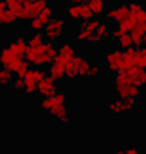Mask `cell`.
Segmentation results:
<instances>
[{
  "label": "cell",
  "mask_w": 146,
  "mask_h": 154,
  "mask_svg": "<svg viewBox=\"0 0 146 154\" xmlns=\"http://www.w3.org/2000/svg\"><path fill=\"white\" fill-rule=\"evenodd\" d=\"M47 76H51V78L56 80V82H61V80L65 78V65L60 63V62H56V60H52V62L49 63Z\"/></svg>",
  "instance_id": "17"
},
{
  "label": "cell",
  "mask_w": 146,
  "mask_h": 154,
  "mask_svg": "<svg viewBox=\"0 0 146 154\" xmlns=\"http://www.w3.org/2000/svg\"><path fill=\"white\" fill-rule=\"evenodd\" d=\"M36 93L42 96V98H47V96H52L58 93V82L52 80L51 76H43V78L36 84Z\"/></svg>",
  "instance_id": "9"
},
{
  "label": "cell",
  "mask_w": 146,
  "mask_h": 154,
  "mask_svg": "<svg viewBox=\"0 0 146 154\" xmlns=\"http://www.w3.org/2000/svg\"><path fill=\"white\" fill-rule=\"evenodd\" d=\"M13 82V72L6 67H0V87H9Z\"/></svg>",
  "instance_id": "23"
},
{
  "label": "cell",
  "mask_w": 146,
  "mask_h": 154,
  "mask_svg": "<svg viewBox=\"0 0 146 154\" xmlns=\"http://www.w3.org/2000/svg\"><path fill=\"white\" fill-rule=\"evenodd\" d=\"M135 100H137V98H128V100L117 98V100H112V102H108L107 111H108V114H110L112 118H121L123 114L130 112V111L135 107Z\"/></svg>",
  "instance_id": "5"
},
{
  "label": "cell",
  "mask_w": 146,
  "mask_h": 154,
  "mask_svg": "<svg viewBox=\"0 0 146 154\" xmlns=\"http://www.w3.org/2000/svg\"><path fill=\"white\" fill-rule=\"evenodd\" d=\"M43 31H56V33H63V31H65V18H63V17H52V18L45 24Z\"/></svg>",
  "instance_id": "18"
},
{
  "label": "cell",
  "mask_w": 146,
  "mask_h": 154,
  "mask_svg": "<svg viewBox=\"0 0 146 154\" xmlns=\"http://www.w3.org/2000/svg\"><path fill=\"white\" fill-rule=\"evenodd\" d=\"M67 2H70V4H81V2H85V0H67Z\"/></svg>",
  "instance_id": "34"
},
{
  "label": "cell",
  "mask_w": 146,
  "mask_h": 154,
  "mask_svg": "<svg viewBox=\"0 0 146 154\" xmlns=\"http://www.w3.org/2000/svg\"><path fill=\"white\" fill-rule=\"evenodd\" d=\"M94 33H98L103 40H107V38H110L112 36V29H110V26L108 24H103V22H99V26L96 27V31Z\"/></svg>",
  "instance_id": "26"
},
{
  "label": "cell",
  "mask_w": 146,
  "mask_h": 154,
  "mask_svg": "<svg viewBox=\"0 0 146 154\" xmlns=\"http://www.w3.org/2000/svg\"><path fill=\"white\" fill-rule=\"evenodd\" d=\"M47 72L42 67H29L24 74V93L25 94H34L36 93V84L43 78Z\"/></svg>",
  "instance_id": "4"
},
{
  "label": "cell",
  "mask_w": 146,
  "mask_h": 154,
  "mask_svg": "<svg viewBox=\"0 0 146 154\" xmlns=\"http://www.w3.org/2000/svg\"><path fill=\"white\" fill-rule=\"evenodd\" d=\"M124 152L126 154H141V150H139V147L137 145H124Z\"/></svg>",
  "instance_id": "32"
},
{
  "label": "cell",
  "mask_w": 146,
  "mask_h": 154,
  "mask_svg": "<svg viewBox=\"0 0 146 154\" xmlns=\"http://www.w3.org/2000/svg\"><path fill=\"white\" fill-rule=\"evenodd\" d=\"M115 93H117V98H121V100L137 98L139 93H141V87H137V85H128V84H121V85H115Z\"/></svg>",
  "instance_id": "15"
},
{
  "label": "cell",
  "mask_w": 146,
  "mask_h": 154,
  "mask_svg": "<svg viewBox=\"0 0 146 154\" xmlns=\"http://www.w3.org/2000/svg\"><path fill=\"white\" fill-rule=\"evenodd\" d=\"M117 45H119V49H121V51H124V49L132 47V38H130V33L121 35V36L117 38Z\"/></svg>",
  "instance_id": "28"
},
{
  "label": "cell",
  "mask_w": 146,
  "mask_h": 154,
  "mask_svg": "<svg viewBox=\"0 0 146 154\" xmlns=\"http://www.w3.org/2000/svg\"><path fill=\"white\" fill-rule=\"evenodd\" d=\"M78 54V51H76V47H74V44H70V42H63L60 47H58V53H56V56H54V60L56 62H60V63H67L70 58H74Z\"/></svg>",
  "instance_id": "11"
},
{
  "label": "cell",
  "mask_w": 146,
  "mask_h": 154,
  "mask_svg": "<svg viewBox=\"0 0 146 154\" xmlns=\"http://www.w3.org/2000/svg\"><path fill=\"white\" fill-rule=\"evenodd\" d=\"M81 58H83L81 54H76L74 58H70V60L65 63V78H69V80H78Z\"/></svg>",
  "instance_id": "14"
},
{
  "label": "cell",
  "mask_w": 146,
  "mask_h": 154,
  "mask_svg": "<svg viewBox=\"0 0 146 154\" xmlns=\"http://www.w3.org/2000/svg\"><path fill=\"white\" fill-rule=\"evenodd\" d=\"M137 65L146 69V45L144 47H137Z\"/></svg>",
  "instance_id": "29"
},
{
  "label": "cell",
  "mask_w": 146,
  "mask_h": 154,
  "mask_svg": "<svg viewBox=\"0 0 146 154\" xmlns=\"http://www.w3.org/2000/svg\"><path fill=\"white\" fill-rule=\"evenodd\" d=\"M18 18L9 11V9H4V11H0V27H11Z\"/></svg>",
  "instance_id": "21"
},
{
  "label": "cell",
  "mask_w": 146,
  "mask_h": 154,
  "mask_svg": "<svg viewBox=\"0 0 146 154\" xmlns=\"http://www.w3.org/2000/svg\"><path fill=\"white\" fill-rule=\"evenodd\" d=\"M52 17H54V9H52V6L47 4L33 20H29V22H31V31H33V33H42L43 27H45V24H47Z\"/></svg>",
  "instance_id": "7"
},
{
  "label": "cell",
  "mask_w": 146,
  "mask_h": 154,
  "mask_svg": "<svg viewBox=\"0 0 146 154\" xmlns=\"http://www.w3.org/2000/svg\"><path fill=\"white\" fill-rule=\"evenodd\" d=\"M56 53H58L56 44L45 40L38 47H27V51H25L24 56H25V60H27L29 65H33V67H43V65H49L54 60Z\"/></svg>",
  "instance_id": "2"
},
{
  "label": "cell",
  "mask_w": 146,
  "mask_h": 154,
  "mask_svg": "<svg viewBox=\"0 0 146 154\" xmlns=\"http://www.w3.org/2000/svg\"><path fill=\"white\" fill-rule=\"evenodd\" d=\"M40 107H42V111H45L47 114H51L52 118H56V122L61 123V125H69L70 120H72L70 112L67 109V96L61 91H58L52 96L42 98L40 100Z\"/></svg>",
  "instance_id": "1"
},
{
  "label": "cell",
  "mask_w": 146,
  "mask_h": 154,
  "mask_svg": "<svg viewBox=\"0 0 146 154\" xmlns=\"http://www.w3.org/2000/svg\"><path fill=\"white\" fill-rule=\"evenodd\" d=\"M45 42V36L43 33H33L29 38H27V47H38Z\"/></svg>",
  "instance_id": "25"
},
{
  "label": "cell",
  "mask_w": 146,
  "mask_h": 154,
  "mask_svg": "<svg viewBox=\"0 0 146 154\" xmlns=\"http://www.w3.org/2000/svg\"><path fill=\"white\" fill-rule=\"evenodd\" d=\"M115 154H126V152H124V145H119V149L115 150Z\"/></svg>",
  "instance_id": "33"
},
{
  "label": "cell",
  "mask_w": 146,
  "mask_h": 154,
  "mask_svg": "<svg viewBox=\"0 0 146 154\" xmlns=\"http://www.w3.org/2000/svg\"><path fill=\"white\" fill-rule=\"evenodd\" d=\"M137 65V47H128L123 51V67Z\"/></svg>",
  "instance_id": "19"
},
{
  "label": "cell",
  "mask_w": 146,
  "mask_h": 154,
  "mask_svg": "<svg viewBox=\"0 0 146 154\" xmlns=\"http://www.w3.org/2000/svg\"><path fill=\"white\" fill-rule=\"evenodd\" d=\"M13 58H16V54H13V51H11L7 45L0 49V67H6Z\"/></svg>",
  "instance_id": "22"
},
{
  "label": "cell",
  "mask_w": 146,
  "mask_h": 154,
  "mask_svg": "<svg viewBox=\"0 0 146 154\" xmlns=\"http://www.w3.org/2000/svg\"><path fill=\"white\" fill-rule=\"evenodd\" d=\"M22 2H24V4H25V2H34V0H22Z\"/></svg>",
  "instance_id": "35"
},
{
  "label": "cell",
  "mask_w": 146,
  "mask_h": 154,
  "mask_svg": "<svg viewBox=\"0 0 146 154\" xmlns=\"http://www.w3.org/2000/svg\"><path fill=\"white\" fill-rule=\"evenodd\" d=\"M105 60H107V67L110 72H117L119 69H123V51L121 49H108Z\"/></svg>",
  "instance_id": "10"
},
{
  "label": "cell",
  "mask_w": 146,
  "mask_h": 154,
  "mask_svg": "<svg viewBox=\"0 0 146 154\" xmlns=\"http://www.w3.org/2000/svg\"><path fill=\"white\" fill-rule=\"evenodd\" d=\"M49 2L47 0H34V2H25L24 8H22V13L18 15V20H33Z\"/></svg>",
  "instance_id": "8"
},
{
  "label": "cell",
  "mask_w": 146,
  "mask_h": 154,
  "mask_svg": "<svg viewBox=\"0 0 146 154\" xmlns=\"http://www.w3.org/2000/svg\"><path fill=\"white\" fill-rule=\"evenodd\" d=\"M87 6L94 17H99L107 11V0H87Z\"/></svg>",
  "instance_id": "20"
},
{
  "label": "cell",
  "mask_w": 146,
  "mask_h": 154,
  "mask_svg": "<svg viewBox=\"0 0 146 154\" xmlns=\"http://www.w3.org/2000/svg\"><path fill=\"white\" fill-rule=\"evenodd\" d=\"M67 18H70V20H74V22H83V20H90V18H94V15H92V11L89 9V6L87 4H70L69 8H67V15H65Z\"/></svg>",
  "instance_id": "6"
},
{
  "label": "cell",
  "mask_w": 146,
  "mask_h": 154,
  "mask_svg": "<svg viewBox=\"0 0 146 154\" xmlns=\"http://www.w3.org/2000/svg\"><path fill=\"white\" fill-rule=\"evenodd\" d=\"M6 6H7V9L18 18V15L22 13V8H24V2L22 0H6Z\"/></svg>",
  "instance_id": "24"
},
{
  "label": "cell",
  "mask_w": 146,
  "mask_h": 154,
  "mask_svg": "<svg viewBox=\"0 0 146 154\" xmlns=\"http://www.w3.org/2000/svg\"><path fill=\"white\" fill-rule=\"evenodd\" d=\"M6 69H9L16 78H24V74H25V71L29 69V63H27V60H24V56H16V58H13L7 65H6Z\"/></svg>",
  "instance_id": "12"
},
{
  "label": "cell",
  "mask_w": 146,
  "mask_h": 154,
  "mask_svg": "<svg viewBox=\"0 0 146 154\" xmlns=\"http://www.w3.org/2000/svg\"><path fill=\"white\" fill-rule=\"evenodd\" d=\"M89 67H90V62L83 56L81 58V63H80V72H78V80H87V72H89Z\"/></svg>",
  "instance_id": "27"
},
{
  "label": "cell",
  "mask_w": 146,
  "mask_h": 154,
  "mask_svg": "<svg viewBox=\"0 0 146 154\" xmlns=\"http://www.w3.org/2000/svg\"><path fill=\"white\" fill-rule=\"evenodd\" d=\"M128 4H121V6H117V8H112V9H108L107 11V18H108V22H121V20H124L126 17H128Z\"/></svg>",
  "instance_id": "16"
},
{
  "label": "cell",
  "mask_w": 146,
  "mask_h": 154,
  "mask_svg": "<svg viewBox=\"0 0 146 154\" xmlns=\"http://www.w3.org/2000/svg\"><path fill=\"white\" fill-rule=\"evenodd\" d=\"M7 47L13 51V54L24 56L25 51H27V38H25L24 35H16V36H13V38L7 42Z\"/></svg>",
  "instance_id": "13"
},
{
  "label": "cell",
  "mask_w": 146,
  "mask_h": 154,
  "mask_svg": "<svg viewBox=\"0 0 146 154\" xmlns=\"http://www.w3.org/2000/svg\"><path fill=\"white\" fill-rule=\"evenodd\" d=\"M11 84H13V91H16V93H24V80H22V78H15Z\"/></svg>",
  "instance_id": "30"
},
{
  "label": "cell",
  "mask_w": 146,
  "mask_h": 154,
  "mask_svg": "<svg viewBox=\"0 0 146 154\" xmlns=\"http://www.w3.org/2000/svg\"><path fill=\"white\" fill-rule=\"evenodd\" d=\"M121 84L137 85V87L146 85V69H142L139 65H132V67L119 69L115 72V85H121Z\"/></svg>",
  "instance_id": "3"
},
{
  "label": "cell",
  "mask_w": 146,
  "mask_h": 154,
  "mask_svg": "<svg viewBox=\"0 0 146 154\" xmlns=\"http://www.w3.org/2000/svg\"><path fill=\"white\" fill-rule=\"evenodd\" d=\"M98 74H99V67L90 63V67H89V72H87V78H94V76H98Z\"/></svg>",
  "instance_id": "31"
}]
</instances>
